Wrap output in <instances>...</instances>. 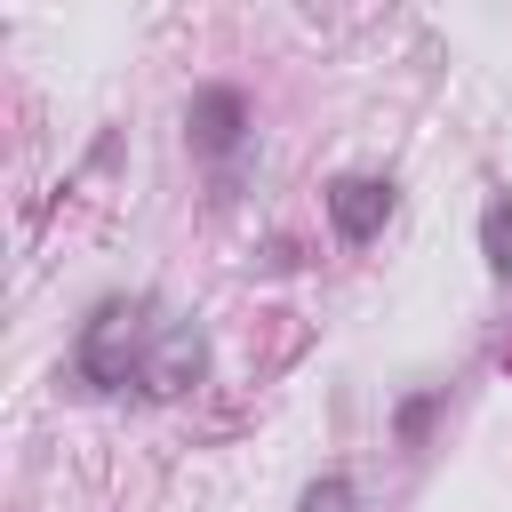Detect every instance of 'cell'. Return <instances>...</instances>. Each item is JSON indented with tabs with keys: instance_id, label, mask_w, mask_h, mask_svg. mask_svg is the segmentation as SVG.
Wrapping results in <instances>:
<instances>
[{
	"instance_id": "1",
	"label": "cell",
	"mask_w": 512,
	"mask_h": 512,
	"mask_svg": "<svg viewBox=\"0 0 512 512\" xmlns=\"http://www.w3.org/2000/svg\"><path fill=\"white\" fill-rule=\"evenodd\" d=\"M72 376L88 392H144V400H176L208 376V336L200 320L168 312L160 296H104L80 336H72Z\"/></svg>"
},
{
	"instance_id": "2",
	"label": "cell",
	"mask_w": 512,
	"mask_h": 512,
	"mask_svg": "<svg viewBox=\"0 0 512 512\" xmlns=\"http://www.w3.org/2000/svg\"><path fill=\"white\" fill-rule=\"evenodd\" d=\"M184 136H192L200 160H232V152L248 144V96H240L232 80H208V88L184 104Z\"/></svg>"
},
{
	"instance_id": "3",
	"label": "cell",
	"mask_w": 512,
	"mask_h": 512,
	"mask_svg": "<svg viewBox=\"0 0 512 512\" xmlns=\"http://www.w3.org/2000/svg\"><path fill=\"white\" fill-rule=\"evenodd\" d=\"M320 200H328V224H336V240H344V248H368V240L392 224V208H400L392 176H336Z\"/></svg>"
},
{
	"instance_id": "4",
	"label": "cell",
	"mask_w": 512,
	"mask_h": 512,
	"mask_svg": "<svg viewBox=\"0 0 512 512\" xmlns=\"http://www.w3.org/2000/svg\"><path fill=\"white\" fill-rule=\"evenodd\" d=\"M480 256L512 288V192H488V208H480Z\"/></svg>"
},
{
	"instance_id": "5",
	"label": "cell",
	"mask_w": 512,
	"mask_h": 512,
	"mask_svg": "<svg viewBox=\"0 0 512 512\" xmlns=\"http://www.w3.org/2000/svg\"><path fill=\"white\" fill-rule=\"evenodd\" d=\"M296 512H360V488H352L344 472H320V480L296 496Z\"/></svg>"
},
{
	"instance_id": "6",
	"label": "cell",
	"mask_w": 512,
	"mask_h": 512,
	"mask_svg": "<svg viewBox=\"0 0 512 512\" xmlns=\"http://www.w3.org/2000/svg\"><path fill=\"white\" fill-rule=\"evenodd\" d=\"M432 416H440V392H416V400H408V408H400V424H392V432H400V440H408V448H416V440H424V424H432Z\"/></svg>"
}]
</instances>
